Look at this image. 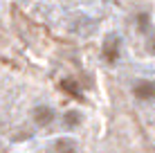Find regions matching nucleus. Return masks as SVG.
<instances>
[{
	"mask_svg": "<svg viewBox=\"0 0 155 153\" xmlns=\"http://www.w3.org/2000/svg\"><path fill=\"white\" fill-rule=\"evenodd\" d=\"M133 90H135L137 99H153L155 97V83L153 81H137Z\"/></svg>",
	"mask_w": 155,
	"mask_h": 153,
	"instance_id": "f257e3e1",
	"label": "nucleus"
},
{
	"mask_svg": "<svg viewBox=\"0 0 155 153\" xmlns=\"http://www.w3.org/2000/svg\"><path fill=\"white\" fill-rule=\"evenodd\" d=\"M117 50H119L117 38H115V36H108L106 43H104V56H106V61H108V63H115L117 61V54H119Z\"/></svg>",
	"mask_w": 155,
	"mask_h": 153,
	"instance_id": "f03ea898",
	"label": "nucleus"
},
{
	"mask_svg": "<svg viewBox=\"0 0 155 153\" xmlns=\"http://www.w3.org/2000/svg\"><path fill=\"white\" fill-rule=\"evenodd\" d=\"M52 119H54V110H52L50 106H38L34 110V122L36 124L45 126V124H50Z\"/></svg>",
	"mask_w": 155,
	"mask_h": 153,
	"instance_id": "7ed1b4c3",
	"label": "nucleus"
},
{
	"mask_svg": "<svg viewBox=\"0 0 155 153\" xmlns=\"http://www.w3.org/2000/svg\"><path fill=\"white\" fill-rule=\"evenodd\" d=\"M54 153H77V149H74L72 140H58L54 146Z\"/></svg>",
	"mask_w": 155,
	"mask_h": 153,
	"instance_id": "20e7f679",
	"label": "nucleus"
},
{
	"mask_svg": "<svg viewBox=\"0 0 155 153\" xmlns=\"http://www.w3.org/2000/svg\"><path fill=\"white\" fill-rule=\"evenodd\" d=\"M61 88H63V90H65L68 95H72V97L81 99V92L77 90V83H74L72 79H63V81H61Z\"/></svg>",
	"mask_w": 155,
	"mask_h": 153,
	"instance_id": "39448f33",
	"label": "nucleus"
},
{
	"mask_svg": "<svg viewBox=\"0 0 155 153\" xmlns=\"http://www.w3.org/2000/svg\"><path fill=\"white\" fill-rule=\"evenodd\" d=\"M65 122L70 124V126H74V124L79 122V115H77V113H68V115H65Z\"/></svg>",
	"mask_w": 155,
	"mask_h": 153,
	"instance_id": "423d86ee",
	"label": "nucleus"
},
{
	"mask_svg": "<svg viewBox=\"0 0 155 153\" xmlns=\"http://www.w3.org/2000/svg\"><path fill=\"white\" fill-rule=\"evenodd\" d=\"M146 14H140V25H142V27H146Z\"/></svg>",
	"mask_w": 155,
	"mask_h": 153,
	"instance_id": "0eeeda50",
	"label": "nucleus"
},
{
	"mask_svg": "<svg viewBox=\"0 0 155 153\" xmlns=\"http://www.w3.org/2000/svg\"><path fill=\"white\" fill-rule=\"evenodd\" d=\"M151 50H153V52H155V41H153V43H151Z\"/></svg>",
	"mask_w": 155,
	"mask_h": 153,
	"instance_id": "6e6552de",
	"label": "nucleus"
}]
</instances>
